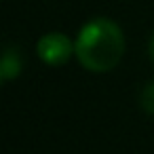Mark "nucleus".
Wrapping results in <instances>:
<instances>
[{
    "label": "nucleus",
    "mask_w": 154,
    "mask_h": 154,
    "mask_svg": "<svg viewBox=\"0 0 154 154\" xmlns=\"http://www.w3.org/2000/svg\"><path fill=\"white\" fill-rule=\"evenodd\" d=\"M21 70H23V59H21L19 49L7 47L2 53V61H0V80L2 82L15 80L21 74Z\"/></svg>",
    "instance_id": "7ed1b4c3"
},
{
    "label": "nucleus",
    "mask_w": 154,
    "mask_h": 154,
    "mask_svg": "<svg viewBox=\"0 0 154 154\" xmlns=\"http://www.w3.org/2000/svg\"><path fill=\"white\" fill-rule=\"evenodd\" d=\"M148 55H150V59L154 61V36H152V40H150V45H148Z\"/></svg>",
    "instance_id": "39448f33"
},
{
    "label": "nucleus",
    "mask_w": 154,
    "mask_h": 154,
    "mask_svg": "<svg viewBox=\"0 0 154 154\" xmlns=\"http://www.w3.org/2000/svg\"><path fill=\"white\" fill-rule=\"evenodd\" d=\"M125 55V34L110 17L89 19L74 38V57L93 74L114 70Z\"/></svg>",
    "instance_id": "f257e3e1"
},
{
    "label": "nucleus",
    "mask_w": 154,
    "mask_h": 154,
    "mask_svg": "<svg viewBox=\"0 0 154 154\" xmlns=\"http://www.w3.org/2000/svg\"><path fill=\"white\" fill-rule=\"evenodd\" d=\"M139 106L146 114H154V80H150L139 93Z\"/></svg>",
    "instance_id": "20e7f679"
},
{
    "label": "nucleus",
    "mask_w": 154,
    "mask_h": 154,
    "mask_svg": "<svg viewBox=\"0 0 154 154\" xmlns=\"http://www.w3.org/2000/svg\"><path fill=\"white\" fill-rule=\"evenodd\" d=\"M36 55L47 66H63L74 57V40L63 32H47L36 42Z\"/></svg>",
    "instance_id": "f03ea898"
}]
</instances>
